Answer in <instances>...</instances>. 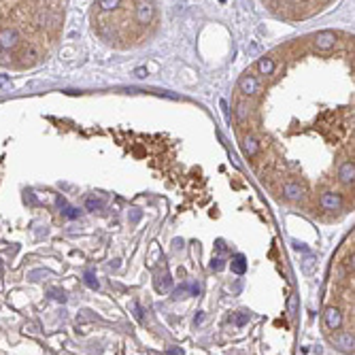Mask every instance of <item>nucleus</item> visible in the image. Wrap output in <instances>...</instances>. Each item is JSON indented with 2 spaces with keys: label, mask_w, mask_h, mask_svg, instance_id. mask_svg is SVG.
I'll return each instance as SVG.
<instances>
[{
  "label": "nucleus",
  "mask_w": 355,
  "mask_h": 355,
  "mask_svg": "<svg viewBox=\"0 0 355 355\" xmlns=\"http://www.w3.org/2000/svg\"><path fill=\"white\" fill-rule=\"evenodd\" d=\"M19 45V32L15 28H2L0 30V47L11 51L13 47Z\"/></svg>",
  "instance_id": "nucleus-1"
},
{
  "label": "nucleus",
  "mask_w": 355,
  "mask_h": 355,
  "mask_svg": "<svg viewBox=\"0 0 355 355\" xmlns=\"http://www.w3.org/2000/svg\"><path fill=\"white\" fill-rule=\"evenodd\" d=\"M334 43H336V34L330 30H323V32H317V36H315V47H317L319 51H330Z\"/></svg>",
  "instance_id": "nucleus-2"
},
{
  "label": "nucleus",
  "mask_w": 355,
  "mask_h": 355,
  "mask_svg": "<svg viewBox=\"0 0 355 355\" xmlns=\"http://www.w3.org/2000/svg\"><path fill=\"white\" fill-rule=\"evenodd\" d=\"M238 88H240L243 94H247V96H253V94H258V90H259V81L251 75V72H247V75L240 77Z\"/></svg>",
  "instance_id": "nucleus-3"
},
{
  "label": "nucleus",
  "mask_w": 355,
  "mask_h": 355,
  "mask_svg": "<svg viewBox=\"0 0 355 355\" xmlns=\"http://www.w3.org/2000/svg\"><path fill=\"white\" fill-rule=\"evenodd\" d=\"M319 204L323 206L325 211H338L340 206H343V196H338V194H332V192H325L323 196L319 198Z\"/></svg>",
  "instance_id": "nucleus-4"
},
{
  "label": "nucleus",
  "mask_w": 355,
  "mask_h": 355,
  "mask_svg": "<svg viewBox=\"0 0 355 355\" xmlns=\"http://www.w3.org/2000/svg\"><path fill=\"white\" fill-rule=\"evenodd\" d=\"M325 323L330 330H338V327L343 325V315H340V311L330 306V309L325 311Z\"/></svg>",
  "instance_id": "nucleus-5"
},
{
  "label": "nucleus",
  "mask_w": 355,
  "mask_h": 355,
  "mask_svg": "<svg viewBox=\"0 0 355 355\" xmlns=\"http://www.w3.org/2000/svg\"><path fill=\"white\" fill-rule=\"evenodd\" d=\"M153 19V6L151 4H147V2H143V4H138V9H136V22L140 24V26H147Z\"/></svg>",
  "instance_id": "nucleus-6"
},
{
  "label": "nucleus",
  "mask_w": 355,
  "mask_h": 355,
  "mask_svg": "<svg viewBox=\"0 0 355 355\" xmlns=\"http://www.w3.org/2000/svg\"><path fill=\"white\" fill-rule=\"evenodd\" d=\"M243 153L247 158H253V156H258V151H259V143L253 136H245L243 138Z\"/></svg>",
  "instance_id": "nucleus-7"
},
{
  "label": "nucleus",
  "mask_w": 355,
  "mask_h": 355,
  "mask_svg": "<svg viewBox=\"0 0 355 355\" xmlns=\"http://www.w3.org/2000/svg\"><path fill=\"white\" fill-rule=\"evenodd\" d=\"M353 177H355L353 162H343V166L338 168V179L343 181V183H351L353 185Z\"/></svg>",
  "instance_id": "nucleus-8"
},
{
  "label": "nucleus",
  "mask_w": 355,
  "mask_h": 355,
  "mask_svg": "<svg viewBox=\"0 0 355 355\" xmlns=\"http://www.w3.org/2000/svg\"><path fill=\"white\" fill-rule=\"evenodd\" d=\"M56 202H58L60 211H62V215H64L66 219H77V217H79V209H75V206H70L68 202H66V198H58Z\"/></svg>",
  "instance_id": "nucleus-9"
},
{
  "label": "nucleus",
  "mask_w": 355,
  "mask_h": 355,
  "mask_svg": "<svg viewBox=\"0 0 355 355\" xmlns=\"http://www.w3.org/2000/svg\"><path fill=\"white\" fill-rule=\"evenodd\" d=\"M283 194L290 200H298L300 196H302V187H300L298 183H285L283 185Z\"/></svg>",
  "instance_id": "nucleus-10"
},
{
  "label": "nucleus",
  "mask_w": 355,
  "mask_h": 355,
  "mask_svg": "<svg viewBox=\"0 0 355 355\" xmlns=\"http://www.w3.org/2000/svg\"><path fill=\"white\" fill-rule=\"evenodd\" d=\"M336 345H338L345 353H353V336H351V334H347V332L340 334V336L336 338Z\"/></svg>",
  "instance_id": "nucleus-11"
},
{
  "label": "nucleus",
  "mask_w": 355,
  "mask_h": 355,
  "mask_svg": "<svg viewBox=\"0 0 355 355\" xmlns=\"http://www.w3.org/2000/svg\"><path fill=\"white\" fill-rule=\"evenodd\" d=\"M258 70L262 72L264 77H270L272 72H274V60L272 58H262L258 62Z\"/></svg>",
  "instance_id": "nucleus-12"
},
{
  "label": "nucleus",
  "mask_w": 355,
  "mask_h": 355,
  "mask_svg": "<svg viewBox=\"0 0 355 355\" xmlns=\"http://www.w3.org/2000/svg\"><path fill=\"white\" fill-rule=\"evenodd\" d=\"M232 270L236 274H245L247 272V258L243 253H238V256L232 258Z\"/></svg>",
  "instance_id": "nucleus-13"
},
{
  "label": "nucleus",
  "mask_w": 355,
  "mask_h": 355,
  "mask_svg": "<svg viewBox=\"0 0 355 355\" xmlns=\"http://www.w3.org/2000/svg\"><path fill=\"white\" fill-rule=\"evenodd\" d=\"M287 315H290V319H293L298 315V298L296 296H290V300H287Z\"/></svg>",
  "instance_id": "nucleus-14"
},
{
  "label": "nucleus",
  "mask_w": 355,
  "mask_h": 355,
  "mask_svg": "<svg viewBox=\"0 0 355 355\" xmlns=\"http://www.w3.org/2000/svg\"><path fill=\"white\" fill-rule=\"evenodd\" d=\"M22 60H24V64L32 66V64H36L38 56H36V51H34V49H26V51L22 53Z\"/></svg>",
  "instance_id": "nucleus-15"
},
{
  "label": "nucleus",
  "mask_w": 355,
  "mask_h": 355,
  "mask_svg": "<svg viewBox=\"0 0 355 355\" xmlns=\"http://www.w3.org/2000/svg\"><path fill=\"white\" fill-rule=\"evenodd\" d=\"M85 283H88V287H90V290H98V287H100L98 279H96V274H94L92 270H88V272H85Z\"/></svg>",
  "instance_id": "nucleus-16"
},
{
  "label": "nucleus",
  "mask_w": 355,
  "mask_h": 355,
  "mask_svg": "<svg viewBox=\"0 0 355 355\" xmlns=\"http://www.w3.org/2000/svg\"><path fill=\"white\" fill-rule=\"evenodd\" d=\"M119 2H122V0H100L98 6L100 9H104V11H113V9H117L119 6Z\"/></svg>",
  "instance_id": "nucleus-17"
},
{
  "label": "nucleus",
  "mask_w": 355,
  "mask_h": 355,
  "mask_svg": "<svg viewBox=\"0 0 355 355\" xmlns=\"http://www.w3.org/2000/svg\"><path fill=\"white\" fill-rule=\"evenodd\" d=\"M85 209L88 211H100L102 209V200H98V198H88V202H85Z\"/></svg>",
  "instance_id": "nucleus-18"
},
{
  "label": "nucleus",
  "mask_w": 355,
  "mask_h": 355,
  "mask_svg": "<svg viewBox=\"0 0 355 355\" xmlns=\"http://www.w3.org/2000/svg\"><path fill=\"white\" fill-rule=\"evenodd\" d=\"M247 115H249V106H247L245 102H240L236 106V117H238V122H245Z\"/></svg>",
  "instance_id": "nucleus-19"
},
{
  "label": "nucleus",
  "mask_w": 355,
  "mask_h": 355,
  "mask_svg": "<svg viewBox=\"0 0 355 355\" xmlns=\"http://www.w3.org/2000/svg\"><path fill=\"white\" fill-rule=\"evenodd\" d=\"M302 270H304L306 274H313V270H315V258H313V256H309V258H306L304 262H302Z\"/></svg>",
  "instance_id": "nucleus-20"
},
{
  "label": "nucleus",
  "mask_w": 355,
  "mask_h": 355,
  "mask_svg": "<svg viewBox=\"0 0 355 355\" xmlns=\"http://www.w3.org/2000/svg\"><path fill=\"white\" fill-rule=\"evenodd\" d=\"M234 323H236L238 327L247 325V323H249V315H245V313H236V315H234Z\"/></svg>",
  "instance_id": "nucleus-21"
},
{
  "label": "nucleus",
  "mask_w": 355,
  "mask_h": 355,
  "mask_svg": "<svg viewBox=\"0 0 355 355\" xmlns=\"http://www.w3.org/2000/svg\"><path fill=\"white\" fill-rule=\"evenodd\" d=\"M11 62H13V53L6 51V49L0 51V64H2V66H9Z\"/></svg>",
  "instance_id": "nucleus-22"
},
{
  "label": "nucleus",
  "mask_w": 355,
  "mask_h": 355,
  "mask_svg": "<svg viewBox=\"0 0 355 355\" xmlns=\"http://www.w3.org/2000/svg\"><path fill=\"white\" fill-rule=\"evenodd\" d=\"M211 268H213V270H215V272H222L224 268H226V262H224L222 258H213V262H211Z\"/></svg>",
  "instance_id": "nucleus-23"
},
{
  "label": "nucleus",
  "mask_w": 355,
  "mask_h": 355,
  "mask_svg": "<svg viewBox=\"0 0 355 355\" xmlns=\"http://www.w3.org/2000/svg\"><path fill=\"white\" fill-rule=\"evenodd\" d=\"M49 296H53V300H58V302H66V293L60 291V290H51Z\"/></svg>",
  "instance_id": "nucleus-24"
},
{
  "label": "nucleus",
  "mask_w": 355,
  "mask_h": 355,
  "mask_svg": "<svg viewBox=\"0 0 355 355\" xmlns=\"http://www.w3.org/2000/svg\"><path fill=\"white\" fill-rule=\"evenodd\" d=\"M183 296H185V285L179 287V290H175V293H172V298H175V300H181Z\"/></svg>",
  "instance_id": "nucleus-25"
},
{
  "label": "nucleus",
  "mask_w": 355,
  "mask_h": 355,
  "mask_svg": "<svg viewBox=\"0 0 355 355\" xmlns=\"http://www.w3.org/2000/svg\"><path fill=\"white\" fill-rule=\"evenodd\" d=\"M130 306H132V311H134V313H136V319H143V311H140V306H138L136 302H132Z\"/></svg>",
  "instance_id": "nucleus-26"
},
{
  "label": "nucleus",
  "mask_w": 355,
  "mask_h": 355,
  "mask_svg": "<svg viewBox=\"0 0 355 355\" xmlns=\"http://www.w3.org/2000/svg\"><path fill=\"white\" fill-rule=\"evenodd\" d=\"M202 321H204V313L200 311V313H196V317H194V323H196V325H200V323H202Z\"/></svg>",
  "instance_id": "nucleus-27"
},
{
  "label": "nucleus",
  "mask_w": 355,
  "mask_h": 355,
  "mask_svg": "<svg viewBox=\"0 0 355 355\" xmlns=\"http://www.w3.org/2000/svg\"><path fill=\"white\" fill-rule=\"evenodd\" d=\"M190 293H192V296H198V293H200V285H198V283L190 285Z\"/></svg>",
  "instance_id": "nucleus-28"
},
{
  "label": "nucleus",
  "mask_w": 355,
  "mask_h": 355,
  "mask_svg": "<svg viewBox=\"0 0 355 355\" xmlns=\"http://www.w3.org/2000/svg\"><path fill=\"white\" fill-rule=\"evenodd\" d=\"M293 247H296L298 251H304V253H309V249H306V245H300V243H296V240H293Z\"/></svg>",
  "instance_id": "nucleus-29"
},
{
  "label": "nucleus",
  "mask_w": 355,
  "mask_h": 355,
  "mask_svg": "<svg viewBox=\"0 0 355 355\" xmlns=\"http://www.w3.org/2000/svg\"><path fill=\"white\" fill-rule=\"evenodd\" d=\"M134 75H136V77H140V79H143V77L147 75V70H145V68H136V70H134Z\"/></svg>",
  "instance_id": "nucleus-30"
},
{
  "label": "nucleus",
  "mask_w": 355,
  "mask_h": 355,
  "mask_svg": "<svg viewBox=\"0 0 355 355\" xmlns=\"http://www.w3.org/2000/svg\"><path fill=\"white\" fill-rule=\"evenodd\" d=\"M168 355H183V351H181V349H175V347H172V349H168Z\"/></svg>",
  "instance_id": "nucleus-31"
},
{
  "label": "nucleus",
  "mask_w": 355,
  "mask_h": 355,
  "mask_svg": "<svg viewBox=\"0 0 355 355\" xmlns=\"http://www.w3.org/2000/svg\"><path fill=\"white\" fill-rule=\"evenodd\" d=\"M0 51H2V47H0Z\"/></svg>",
  "instance_id": "nucleus-32"
}]
</instances>
